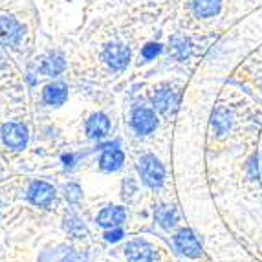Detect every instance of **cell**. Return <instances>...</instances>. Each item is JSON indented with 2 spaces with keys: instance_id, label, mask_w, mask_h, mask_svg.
<instances>
[{
  "instance_id": "cell-18",
  "label": "cell",
  "mask_w": 262,
  "mask_h": 262,
  "mask_svg": "<svg viewBox=\"0 0 262 262\" xmlns=\"http://www.w3.org/2000/svg\"><path fill=\"white\" fill-rule=\"evenodd\" d=\"M170 46H172V52L178 59H187L191 55V40L185 39V37H172L170 39Z\"/></svg>"
},
{
  "instance_id": "cell-13",
  "label": "cell",
  "mask_w": 262,
  "mask_h": 262,
  "mask_svg": "<svg viewBox=\"0 0 262 262\" xmlns=\"http://www.w3.org/2000/svg\"><path fill=\"white\" fill-rule=\"evenodd\" d=\"M64 68H66V61H64V57H62V53H59V52L48 53V55L42 59V62H40V72H42L44 75H48V77H55V75H59L61 72H64Z\"/></svg>"
},
{
  "instance_id": "cell-4",
  "label": "cell",
  "mask_w": 262,
  "mask_h": 262,
  "mask_svg": "<svg viewBox=\"0 0 262 262\" xmlns=\"http://www.w3.org/2000/svg\"><path fill=\"white\" fill-rule=\"evenodd\" d=\"M103 59L114 70H125L130 62V50L121 42H112L103 50Z\"/></svg>"
},
{
  "instance_id": "cell-21",
  "label": "cell",
  "mask_w": 262,
  "mask_h": 262,
  "mask_svg": "<svg viewBox=\"0 0 262 262\" xmlns=\"http://www.w3.org/2000/svg\"><path fill=\"white\" fill-rule=\"evenodd\" d=\"M160 52H162V44L150 42V44H147V46H143V50H141V55H143V59L150 61V59H154L156 55H160Z\"/></svg>"
},
{
  "instance_id": "cell-2",
  "label": "cell",
  "mask_w": 262,
  "mask_h": 262,
  "mask_svg": "<svg viewBox=\"0 0 262 262\" xmlns=\"http://www.w3.org/2000/svg\"><path fill=\"white\" fill-rule=\"evenodd\" d=\"M2 140L9 149L22 150L28 145V128L22 123H6L2 127Z\"/></svg>"
},
{
  "instance_id": "cell-5",
  "label": "cell",
  "mask_w": 262,
  "mask_h": 262,
  "mask_svg": "<svg viewBox=\"0 0 262 262\" xmlns=\"http://www.w3.org/2000/svg\"><path fill=\"white\" fill-rule=\"evenodd\" d=\"M154 108L160 114L170 118L172 114L178 110V103H180V96L178 92H174L172 88H160L152 97Z\"/></svg>"
},
{
  "instance_id": "cell-20",
  "label": "cell",
  "mask_w": 262,
  "mask_h": 262,
  "mask_svg": "<svg viewBox=\"0 0 262 262\" xmlns=\"http://www.w3.org/2000/svg\"><path fill=\"white\" fill-rule=\"evenodd\" d=\"M81 198H83V191H81V187H79L77 184L66 185V200L75 204V202H79Z\"/></svg>"
},
{
  "instance_id": "cell-15",
  "label": "cell",
  "mask_w": 262,
  "mask_h": 262,
  "mask_svg": "<svg viewBox=\"0 0 262 262\" xmlns=\"http://www.w3.org/2000/svg\"><path fill=\"white\" fill-rule=\"evenodd\" d=\"M192 9L200 18L214 17L220 11V0H192Z\"/></svg>"
},
{
  "instance_id": "cell-17",
  "label": "cell",
  "mask_w": 262,
  "mask_h": 262,
  "mask_svg": "<svg viewBox=\"0 0 262 262\" xmlns=\"http://www.w3.org/2000/svg\"><path fill=\"white\" fill-rule=\"evenodd\" d=\"M211 121H213V127H214V130H216V134L222 136L231 127V114L220 106V108H216L213 112V119H211Z\"/></svg>"
},
{
  "instance_id": "cell-6",
  "label": "cell",
  "mask_w": 262,
  "mask_h": 262,
  "mask_svg": "<svg viewBox=\"0 0 262 262\" xmlns=\"http://www.w3.org/2000/svg\"><path fill=\"white\" fill-rule=\"evenodd\" d=\"M132 128H134L138 134H150L152 130H156L158 127V118L154 110L145 108V106H140L132 112Z\"/></svg>"
},
{
  "instance_id": "cell-14",
  "label": "cell",
  "mask_w": 262,
  "mask_h": 262,
  "mask_svg": "<svg viewBox=\"0 0 262 262\" xmlns=\"http://www.w3.org/2000/svg\"><path fill=\"white\" fill-rule=\"evenodd\" d=\"M125 162V154L119 149H108L101 154L99 158V167L106 172H112V170H118L119 167Z\"/></svg>"
},
{
  "instance_id": "cell-19",
  "label": "cell",
  "mask_w": 262,
  "mask_h": 262,
  "mask_svg": "<svg viewBox=\"0 0 262 262\" xmlns=\"http://www.w3.org/2000/svg\"><path fill=\"white\" fill-rule=\"evenodd\" d=\"M64 229L70 233L72 236H83L86 235V227L83 226V222H79L75 216H70V219H66L64 222Z\"/></svg>"
},
{
  "instance_id": "cell-9",
  "label": "cell",
  "mask_w": 262,
  "mask_h": 262,
  "mask_svg": "<svg viewBox=\"0 0 262 262\" xmlns=\"http://www.w3.org/2000/svg\"><path fill=\"white\" fill-rule=\"evenodd\" d=\"M125 257H127L128 262H152L154 249L149 242L132 241L125 246Z\"/></svg>"
},
{
  "instance_id": "cell-8",
  "label": "cell",
  "mask_w": 262,
  "mask_h": 262,
  "mask_svg": "<svg viewBox=\"0 0 262 262\" xmlns=\"http://www.w3.org/2000/svg\"><path fill=\"white\" fill-rule=\"evenodd\" d=\"M28 198L33 206L48 207L55 198V189L46 182H33L30 191H28Z\"/></svg>"
},
{
  "instance_id": "cell-22",
  "label": "cell",
  "mask_w": 262,
  "mask_h": 262,
  "mask_svg": "<svg viewBox=\"0 0 262 262\" xmlns=\"http://www.w3.org/2000/svg\"><path fill=\"white\" fill-rule=\"evenodd\" d=\"M123 236V231L121 229H114V231H108V233H105V238L108 242H118L119 238Z\"/></svg>"
},
{
  "instance_id": "cell-11",
  "label": "cell",
  "mask_w": 262,
  "mask_h": 262,
  "mask_svg": "<svg viewBox=\"0 0 262 262\" xmlns=\"http://www.w3.org/2000/svg\"><path fill=\"white\" fill-rule=\"evenodd\" d=\"M110 130V119L106 118L105 114H94L92 118L86 121V134L88 138L92 140H99V138H105Z\"/></svg>"
},
{
  "instance_id": "cell-16",
  "label": "cell",
  "mask_w": 262,
  "mask_h": 262,
  "mask_svg": "<svg viewBox=\"0 0 262 262\" xmlns=\"http://www.w3.org/2000/svg\"><path fill=\"white\" fill-rule=\"evenodd\" d=\"M156 220L163 229H170L178 222V211L172 206H160L156 209Z\"/></svg>"
},
{
  "instance_id": "cell-1",
  "label": "cell",
  "mask_w": 262,
  "mask_h": 262,
  "mask_svg": "<svg viewBox=\"0 0 262 262\" xmlns=\"http://www.w3.org/2000/svg\"><path fill=\"white\" fill-rule=\"evenodd\" d=\"M138 169H140L145 185H149L150 189L162 187L163 180H165V167L156 156H152V154L143 156L138 163Z\"/></svg>"
},
{
  "instance_id": "cell-12",
  "label": "cell",
  "mask_w": 262,
  "mask_h": 262,
  "mask_svg": "<svg viewBox=\"0 0 262 262\" xmlns=\"http://www.w3.org/2000/svg\"><path fill=\"white\" fill-rule=\"evenodd\" d=\"M42 99L46 105L59 106L68 99V86L64 83H52L48 86H44L42 90Z\"/></svg>"
},
{
  "instance_id": "cell-7",
  "label": "cell",
  "mask_w": 262,
  "mask_h": 262,
  "mask_svg": "<svg viewBox=\"0 0 262 262\" xmlns=\"http://www.w3.org/2000/svg\"><path fill=\"white\" fill-rule=\"evenodd\" d=\"M174 246L180 253L185 255V257L198 258L202 255V246L191 229H182V231L174 236Z\"/></svg>"
},
{
  "instance_id": "cell-10",
  "label": "cell",
  "mask_w": 262,
  "mask_h": 262,
  "mask_svg": "<svg viewBox=\"0 0 262 262\" xmlns=\"http://www.w3.org/2000/svg\"><path fill=\"white\" fill-rule=\"evenodd\" d=\"M125 219H127L125 207L112 206V207H105V209L97 214V224L101 227H118L119 224L125 222Z\"/></svg>"
},
{
  "instance_id": "cell-3",
  "label": "cell",
  "mask_w": 262,
  "mask_h": 262,
  "mask_svg": "<svg viewBox=\"0 0 262 262\" xmlns=\"http://www.w3.org/2000/svg\"><path fill=\"white\" fill-rule=\"evenodd\" d=\"M22 35H24V28L20 26V22L8 15H0V42L15 48L20 42Z\"/></svg>"
},
{
  "instance_id": "cell-23",
  "label": "cell",
  "mask_w": 262,
  "mask_h": 262,
  "mask_svg": "<svg viewBox=\"0 0 262 262\" xmlns=\"http://www.w3.org/2000/svg\"><path fill=\"white\" fill-rule=\"evenodd\" d=\"M0 61H2V59H0Z\"/></svg>"
}]
</instances>
